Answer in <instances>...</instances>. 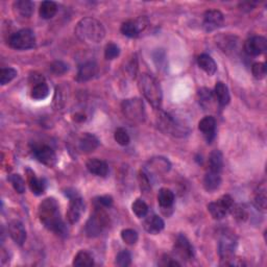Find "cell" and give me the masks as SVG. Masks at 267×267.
Instances as JSON below:
<instances>
[{
    "mask_svg": "<svg viewBox=\"0 0 267 267\" xmlns=\"http://www.w3.org/2000/svg\"><path fill=\"white\" fill-rule=\"evenodd\" d=\"M139 89L148 102L159 110L162 105V90L158 80L150 74H142L139 78Z\"/></svg>",
    "mask_w": 267,
    "mask_h": 267,
    "instance_id": "obj_3",
    "label": "cell"
},
{
    "mask_svg": "<svg viewBox=\"0 0 267 267\" xmlns=\"http://www.w3.org/2000/svg\"><path fill=\"white\" fill-rule=\"evenodd\" d=\"M99 145V140L92 134L85 133L83 136L79 138L78 148L81 153H89L94 152Z\"/></svg>",
    "mask_w": 267,
    "mask_h": 267,
    "instance_id": "obj_20",
    "label": "cell"
},
{
    "mask_svg": "<svg viewBox=\"0 0 267 267\" xmlns=\"http://www.w3.org/2000/svg\"><path fill=\"white\" fill-rule=\"evenodd\" d=\"M197 64L199 66V68L203 69L207 74H209V76H213V74H215V72L217 71V65L209 55L203 54L198 56Z\"/></svg>",
    "mask_w": 267,
    "mask_h": 267,
    "instance_id": "obj_26",
    "label": "cell"
},
{
    "mask_svg": "<svg viewBox=\"0 0 267 267\" xmlns=\"http://www.w3.org/2000/svg\"><path fill=\"white\" fill-rule=\"evenodd\" d=\"M43 81H45V78H44V76L39 73H34L29 76V84H31V86L43 83Z\"/></svg>",
    "mask_w": 267,
    "mask_h": 267,
    "instance_id": "obj_48",
    "label": "cell"
},
{
    "mask_svg": "<svg viewBox=\"0 0 267 267\" xmlns=\"http://www.w3.org/2000/svg\"><path fill=\"white\" fill-rule=\"evenodd\" d=\"M85 212V204L84 200L80 196L73 193L72 196H70V203L68 211H67V219L71 225L76 224L80 219L81 215Z\"/></svg>",
    "mask_w": 267,
    "mask_h": 267,
    "instance_id": "obj_10",
    "label": "cell"
},
{
    "mask_svg": "<svg viewBox=\"0 0 267 267\" xmlns=\"http://www.w3.org/2000/svg\"><path fill=\"white\" fill-rule=\"evenodd\" d=\"M87 169L89 170V172L97 175L105 177L107 176L109 172V166L105 161L99 160V159H91L87 162Z\"/></svg>",
    "mask_w": 267,
    "mask_h": 267,
    "instance_id": "obj_21",
    "label": "cell"
},
{
    "mask_svg": "<svg viewBox=\"0 0 267 267\" xmlns=\"http://www.w3.org/2000/svg\"><path fill=\"white\" fill-rule=\"evenodd\" d=\"M48 94H49V87L46 84V81H43V83L32 86L31 96L33 99H36V100L45 99L48 96Z\"/></svg>",
    "mask_w": 267,
    "mask_h": 267,
    "instance_id": "obj_32",
    "label": "cell"
},
{
    "mask_svg": "<svg viewBox=\"0 0 267 267\" xmlns=\"http://www.w3.org/2000/svg\"><path fill=\"white\" fill-rule=\"evenodd\" d=\"M214 94H215V97H216V100L219 103L220 107H226L227 105H229V100H231V96H229V89H228L227 85L222 83V81H218L216 86H215Z\"/></svg>",
    "mask_w": 267,
    "mask_h": 267,
    "instance_id": "obj_24",
    "label": "cell"
},
{
    "mask_svg": "<svg viewBox=\"0 0 267 267\" xmlns=\"http://www.w3.org/2000/svg\"><path fill=\"white\" fill-rule=\"evenodd\" d=\"M199 105L202 106L205 110H210L214 103V96L211 90L207 88H202L198 90L197 93Z\"/></svg>",
    "mask_w": 267,
    "mask_h": 267,
    "instance_id": "obj_30",
    "label": "cell"
},
{
    "mask_svg": "<svg viewBox=\"0 0 267 267\" xmlns=\"http://www.w3.org/2000/svg\"><path fill=\"white\" fill-rule=\"evenodd\" d=\"M17 70L11 68V67H9V68H2L0 70V84L2 86L9 84L10 81H12L17 76Z\"/></svg>",
    "mask_w": 267,
    "mask_h": 267,
    "instance_id": "obj_36",
    "label": "cell"
},
{
    "mask_svg": "<svg viewBox=\"0 0 267 267\" xmlns=\"http://www.w3.org/2000/svg\"><path fill=\"white\" fill-rule=\"evenodd\" d=\"M110 225V217L105 208L95 206L94 211L86 224V234L90 238L99 236Z\"/></svg>",
    "mask_w": 267,
    "mask_h": 267,
    "instance_id": "obj_4",
    "label": "cell"
},
{
    "mask_svg": "<svg viewBox=\"0 0 267 267\" xmlns=\"http://www.w3.org/2000/svg\"><path fill=\"white\" fill-rule=\"evenodd\" d=\"M121 238L122 240L129 244V246H134L138 241V233L133 229H125L121 232Z\"/></svg>",
    "mask_w": 267,
    "mask_h": 267,
    "instance_id": "obj_39",
    "label": "cell"
},
{
    "mask_svg": "<svg viewBox=\"0 0 267 267\" xmlns=\"http://www.w3.org/2000/svg\"><path fill=\"white\" fill-rule=\"evenodd\" d=\"M158 203L163 209H169L174 203V193L167 188L161 189L158 193Z\"/></svg>",
    "mask_w": 267,
    "mask_h": 267,
    "instance_id": "obj_28",
    "label": "cell"
},
{
    "mask_svg": "<svg viewBox=\"0 0 267 267\" xmlns=\"http://www.w3.org/2000/svg\"><path fill=\"white\" fill-rule=\"evenodd\" d=\"M170 167H172V165H170V162L167 159L162 158V157L153 158L152 160H150V162H148V164L146 166L147 172H144L146 173L153 172L155 175L164 174L169 172Z\"/></svg>",
    "mask_w": 267,
    "mask_h": 267,
    "instance_id": "obj_17",
    "label": "cell"
},
{
    "mask_svg": "<svg viewBox=\"0 0 267 267\" xmlns=\"http://www.w3.org/2000/svg\"><path fill=\"white\" fill-rule=\"evenodd\" d=\"M114 139L118 144L122 146H127L131 142V138L129 136L128 132L122 128H118L114 133Z\"/></svg>",
    "mask_w": 267,
    "mask_h": 267,
    "instance_id": "obj_38",
    "label": "cell"
},
{
    "mask_svg": "<svg viewBox=\"0 0 267 267\" xmlns=\"http://www.w3.org/2000/svg\"><path fill=\"white\" fill-rule=\"evenodd\" d=\"M221 184V176L220 173L213 172H208L205 175L204 179V187L208 192H212L217 190Z\"/></svg>",
    "mask_w": 267,
    "mask_h": 267,
    "instance_id": "obj_27",
    "label": "cell"
},
{
    "mask_svg": "<svg viewBox=\"0 0 267 267\" xmlns=\"http://www.w3.org/2000/svg\"><path fill=\"white\" fill-rule=\"evenodd\" d=\"M57 12V4L55 1H43L40 5L39 14L42 19H51Z\"/></svg>",
    "mask_w": 267,
    "mask_h": 267,
    "instance_id": "obj_31",
    "label": "cell"
},
{
    "mask_svg": "<svg viewBox=\"0 0 267 267\" xmlns=\"http://www.w3.org/2000/svg\"><path fill=\"white\" fill-rule=\"evenodd\" d=\"M233 214H234V216L236 219H238L240 221H244L248 216V211L247 209L244 207H241V206H237V207H233Z\"/></svg>",
    "mask_w": 267,
    "mask_h": 267,
    "instance_id": "obj_44",
    "label": "cell"
},
{
    "mask_svg": "<svg viewBox=\"0 0 267 267\" xmlns=\"http://www.w3.org/2000/svg\"><path fill=\"white\" fill-rule=\"evenodd\" d=\"M148 22L145 18L141 17L136 20L125 21L121 25V33L129 37V38H137L140 36L141 32H143L146 28Z\"/></svg>",
    "mask_w": 267,
    "mask_h": 267,
    "instance_id": "obj_11",
    "label": "cell"
},
{
    "mask_svg": "<svg viewBox=\"0 0 267 267\" xmlns=\"http://www.w3.org/2000/svg\"><path fill=\"white\" fill-rule=\"evenodd\" d=\"M122 113L133 123H141L145 120V107L140 98H131L122 102Z\"/></svg>",
    "mask_w": 267,
    "mask_h": 267,
    "instance_id": "obj_5",
    "label": "cell"
},
{
    "mask_svg": "<svg viewBox=\"0 0 267 267\" xmlns=\"http://www.w3.org/2000/svg\"><path fill=\"white\" fill-rule=\"evenodd\" d=\"M74 120L76 122H83L86 120V116L83 113H76L74 115Z\"/></svg>",
    "mask_w": 267,
    "mask_h": 267,
    "instance_id": "obj_50",
    "label": "cell"
},
{
    "mask_svg": "<svg viewBox=\"0 0 267 267\" xmlns=\"http://www.w3.org/2000/svg\"><path fill=\"white\" fill-rule=\"evenodd\" d=\"M224 22H225V16L220 11L209 10L207 11L204 15L203 26L206 32L210 33L220 28L222 25H224Z\"/></svg>",
    "mask_w": 267,
    "mask_h": 267,
    "instance_id": "obj_12",
    "label": "cell"
},
{
    "mask_svg": "<svg viewBox=\"0 0 267 267\" xmlns=\"http://www.w3.org/2000/svg\"><path fill=\"white\" fill-rule=\"evenodd\" d=\"M161 260H162V262L160 263V265H162V266H181V263L179 261L175 260L174 258L170 257L168 255L163 256Z\"/></svg>",
    "mask_w": 267,
    "mask_h": 267,
    "instance_id": "obj_47",
    "label": "cell"
},
{
    "mask_svg": "<svg viewBox=\"0 0 267 267\" xmlns=\"http://www.w3.org/2000/svg\"><path fill=\"white\" fill-rule=\"evenodd\" d=\"M27 172L29 173L27 176L29 188H31L34 194L42 195L44 192H45V189H46L45 181H44L43 179H38V177H37L36 174L34 172H32L31 170H27Z\"/></svg>",
    "mask_w": 267,
    "mask_h": 267,
    "instance_id": "obj_25",
    "label": "cell"
},
{
    "mask_svg": "<svg viewBox=\"0 0 267 267\" xmlns=\"http://www.w3.org/2000/svg\"><path fill=\"white\" fill-rule=\"evenodd\" d=\"M120 54V49L115 43H109L105 49V57L107 60H114Z\"/></svg>",
    "mask_w": 267,
    "mask_h": 267,
    "instance_id": "obj_42",
    "label": "cell"
},
{
    "mask_svg": "<svg viewBox=\"0 0 267 267\" xmlns=\"http://www.w3.org/2000/svg\"><path fill=\"white\" fill-rule=\"evenodd\" d=\"M132 210L136 214V216L139 218L145 217L148 213V206L142 199H136L132 205Z\"/></svg>",
    "mask_w": 267,
    "mask_h": 267,
    "instance_id": "obj_35",
    "label": "cell"
},
{
    "mask_svg": "<svg viewBox=\"0 0 267 267\" xmlns=\"http://www.w3.org/2000/svg\"><path fill=\"white\" fill-rule=\"evenodd\" d=\"M198 129L203 133V135L208 142L210 143L215 137V132H216V120H215V118L212 116H206L199 121Z\"/></svg>",
    "mask_w": 267,
    "mask_h": 267,
    "instance_id": "obj_18",
    "label": "cell"
},
{
    "mask_svg": "<svg viewBox=\"0 0 267 267\" xmlns=\"http://www.w3.org/2000/svg\"><path fill=\"white\" fill-rule=\"evenodd\" d=\"M94 204H95V206L105 208V209H107V208H110L111 206L113 205V198L111 196H109V195L100 196V197L95 198Z\"/></svg>",
    "mask_w": 267,
    "mask_h": 267,
    "instance_id": "obj_45",
    "label": "cell"
},
{
    "mask_svg": "<svg viewBox=\"0 0 267 267\" xmlns=\"http://www.w3.org/2000/svg\"><path fill=\"white\" fill-rule=\"evenodd\" d=\"M14 11L23 18H29L34 13L35 3L29 0H18L14 2Z\"/></svg>",
    "mask_w": 267,
    "mask_h": 267,
    "instance_id": "obj_23",
    "label": "cell"
},
{
    "mask_svg": "<svg viewBox=\"0 0 267 267\" xmlns=\"http://www.w3.org/2000/svg\"><path fill=\"white\" fill-rule=\"evenodd\" d=\"M173 249L175 255L184 261H189L191 259H193V248H192L189 240L182 234L177 236Z\"/></svg>",
    "mask_w": 267,
    "mask_h": 267,
    "instance_id": "obj_14",
    "label": "cell"
},
{
    "mask_svg": "<svg viewBox=\"0 0 267 267\" xmlns=\"http://www.w3.org/2000/svg\"><path fill=\"white\" fill-rule=\"evenodd\" d=\"M97 71H98V68L96 63L86 62L83 65L79 66L77 76H76V80L80 81V83L90 80L96 76V74H97Z\"/></svg>",
    "mask_w": 267,
    "mask_h": 267,
    "instance_id": "obj_19",
    "label": "cell"
},
{
    "mask_svg": "<svg viewBox=\"0 0 267 267\" xmlns=\"http://www.w3.org/2000/svg\"><path fill=\"white\" fill-rule=\"evenodd\" d=\"M34 155L42 164L48 167H53L57 164V154L56 152L48 145H40L35 147Z\"/></svg>",
    "mask_w": 267,
    "mask_h": 267,
    "instance_id": "obj_15",
    "label": "cell"
},
{
    "mask_svg": "<svg viewBox=\"0 0 267 267\" xmlns=\"http://www.w3.org/2000/svg\"><path fill=\"white\" fill-rule=\"evenodd\" d=\"M9 44L12 48L17 50L31 49L36 45V36L32 29H20L11 36Z\"/></svg>",
    "mask_w": 267,
    "mask_h": 267,
    "instance_id": "obj_8",
    "label": "cell"
},
{
    "mask_svg": "<svg viewBox=\"0 0 267 267\" xmlns=\"http://www.w3.org/2000/svg\"><path fill=\"white\" fill-rule=\"evenodd\" d=\"M7 233L11 236V238L14 242L22 247L26 240V231L22 222L18 220H13L7 227Z\"/></svg>",
    "mask_w": 267,
    "mask_h": 267,
    "instance_id": "obj_16",
    "label": "cell"
},
{
    "mask_svg": "<svg viewBox=\"0 0 267 267\" xmlns=\"http://www.w3.org/2000/svg\"><path fill=\"white\" fill-rule=\"evenodd\" d=\"M139 182H140L141 190L148 191V190L151 189V180H150V177H148V175L144 172H140V174H139Z\"/></svg>",
    "mask_w": 267,
    "mask_h": 267,
    "instance_id": "obj_46",
    "label": "cell"
},
{
    "mask_svg": "<svg viewBox=\"0 0 267 267\" xmlns=\"http://www.w3.org/2000/svg\"><path fill=\"white\" fill-rule=\"evenodd\" d=\"M234 200L233 198L226 194L221 196L216 202L210 203L208 205V210L214 219H222L226 215L233 209Z\"/></svg>",
    "mask_w": 267,
    "mask_h": 267,
    "instance_id": "obj_9",
    "label": "cell"
},
{
    "mask_svg": "<svg viewBox=\"0 0 267 267\" xmlns=\"http://www.w3.org/2000/svg\"><path fill=\"white\" fill-rule=\"evenodd\" d=\"M38 215L41 224L49 231L60 237L68 236V229L61 217L60 207L54 197L43 200L39 206Z\"/></svg>",
    "mask_w": 267,
    "mask_h": 267,
    "instance_id": "obj_1",
    "label": "cell"
},
{
    "mask_svg": "<svg viewBox=\"0 0 267 267\" xmlns=\"http://www.w3.org/2000/svg\"><path fill=\"white\" fill-rule=\"evenodd\" d=\"M237 248V237L233 233H225L219 241V257L221 265L232 266Z\"/></svg>",
    "mask_w": 267,
    "mask_h": 267,
    "instance_id": "obj_6",
    "label": "cell"
},
{
    "mask_svg": "<svg viewBox=\"0 0 267 267\" xmlns=\"http://www.w3.org/2000/svg\"><path fill=\"white\" fill-rule=\"evenodd\" d=\"M9 181L11 182L13 188L16 190L18 193H24L25 192V182L22 179L20 174H12L9 176Z\"/></svg>",
    "mask_w": 267,
    "mask_h": 267,
    "instance_id": "obj_37",
    "label": "cell"
},
{
    "mask_svg": "<svg viewBox=\"0 0 267 267\" xmlns=\"http://www.w3.org/2000/svg\"><path fill=\"white\" fill-rule=\"evenodd\" d=\"M67 70H68V66L62 61H56L50 65V71L56 76H62L67 72Z\"/></svg>",
    "mask_w": 267,
    "mask_h": 267,
    "instance_id": "obj_43",
    "label": "cell"
},
{
    "mask_svg": "<svg viewBox=\"0 0 267 267\" xmlns=\"http://www.w3.org/2000/svg\"><path fill=\"white\" fill-rule=\"evenodd\" d=\"M267 48V40L261 36L250 37L244 43V51L251 57H257L264 54Z\"/></svg>",
    "mask_w": 267,
    "mask_h": 267,
    "instance_id": "obj_13",
    "label": "cell"
},
{
    "mask_svg": "<svg viewBox=\"0 0 267 267\" xmlns=\"http://www.w3.org/2000/svg\"><path fill=\"white\" fill-rule=\"evenodd\" d=\"M165 224L164 220H163L158 215H152V216L147 217L144 221V229H146L147 233L157 235L164 229Z\"/></svg>",
    "mask_w": 267,
    "mask_h": 267,
    "instance_id": "obj_22",
    "label": "cell"
},
{
    "mask_svg": "<svg viewBox=\"0 0 267 267\" xmlns=\"http://www.w3.org/2000/svg\"><path fill=\"white\" fill-rule=\"evenodd\" d=\"M254 204L258 210L262 212H265L266 206H267V197H266V189L265 186H262L259 188V190L256 192Z\"/></svg>",
    "mask_w": 267,
    "mask_h": 267,
    "instance_id": "obj_34",
    "label": "cell"
},
{
    "mask_svg": "<svg viewBox=\"0 0 267 267\" xmlns=\"http://www.w3.org/2000/svg\"><path fill=\"white\" fill-rule=\"evenodd\" d=\"M132 263V255L129 250H121L116 257L115 264L120 267L130 266Z\"/></svg>",
    "mask_w": 267,
    "mask_h": 267,
    "instance_id": "obj_40",
    "label": "cell"
},
{
    "mask_svg": "<svg viewBox=\"0 0 267 267\" xmlns=\"http://www.w3.org/2000/svg\"><path fill=\"white\" fill-rule=\"evenodd\" d=\"M251 73L255 78L263 79L266 76V65L264 63H255L251 67Z\"/></svg>",
    "mask_w": 267,
    "mask_h": 267,
    "instance_id": "obj_41",
    "label": "cell"
},
{
    "mask_svg": "<svg viewBox=\"0 0 267 267\" xmlns=\"http://www.w3.org/2000/svg\"><path fill=\"white\" fill-rule=\"evenodd\" d=\"M159 129L166 135H172L174 137H183L188 132L184 125L177 123L172 116L165 112H161L157 118Z\"/></svg>",
    "mask_w": 267,
    "mask_h": 267,
    "instance_id": "obj_7",
    "label": "cell"
},
{
    "mask_svg": "<svg viewBox=\"0 0 267 267\" xmlns=\"http://www.w3.org/2000/svg\"><path fill=\"white\" fill-rule=\"evenodd\" d=\"M224 168V157L219 151H213L209 157V170L220 173Z\"/></svg>",
    "mask_w": 267,
    "mask_h": 267,
    "instance_id": "obj_29",
    "label": "cell"
},
{
    "mask_svg": "<svg viewBox=\"0 0 267 267\" xmlns=\"http://www.w3.org/2000/svg\"><path fill=\"white\" fill-rule=\"evenodd\" d=\"M256 5V2H249V1H246L240 3V7L241 10L243 11H251L254 9V6Z\"/></svg>",
    "mask_w": 267,
    "mask_h": 267,
    "instance_id": "obj_49",
    "label": "cell"
},
{
    "mask_svg": "<svg viewBox=\"0 0 267 267\" xmlns=\"http://www.w3.org/2000/svg\"><path fill=\"white\" fill-rule=\"evenodd\" d=\"M94 264L93 257L86 250H80L74 257V266H92Z\"/></svg>",
    "mask_w": 267,
    "mask_h": 267,
    "instance_id": "obj_33",
    "label": "cell"
},
{
    "mask_svg": "<svg viewBox=\"0 0 267 267\" xmlns=\"http://www.w3.org/2000/svg\"><path fill=\"white\" fill-rule=\"evenodd\" d=\"M76 35L84 43L97 44L105 39L106 29L98 20L87 17L76 24Z\"/></svg>",
    "mask_w": 267,
    "mask_h": 267,
    "instance_id": "obj_2",
    "label": "cell"
}]
</instances>
